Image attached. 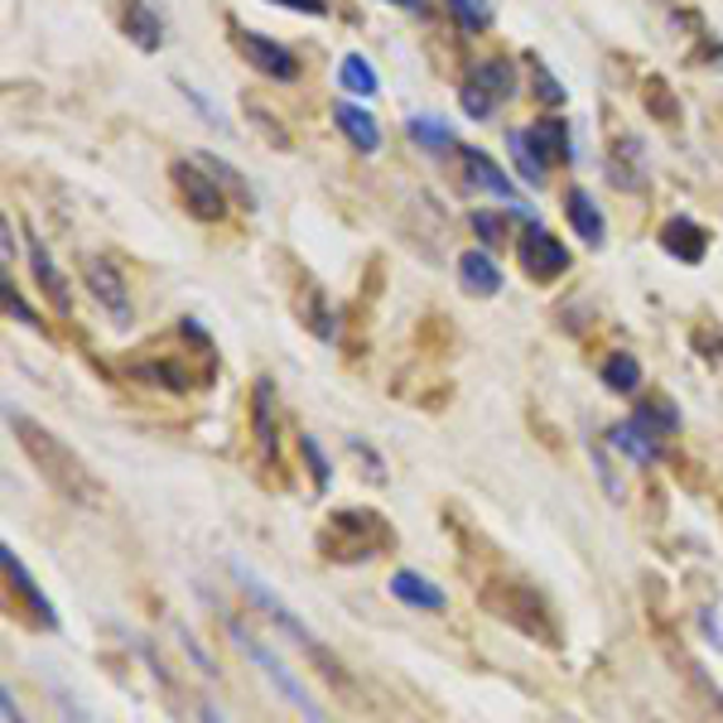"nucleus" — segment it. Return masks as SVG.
<instances>
[{"instance_id":"obj_23","label":"nucleus","mask_w":723,"mask_h":723,"mask_svg":"<svg viewBox=\"0 0 723 723\" xmlns=\"http://www.w3.org/2000/svg\"><path fill=\"white\" fill-rule=\"evenodd\" d=\"M526 135H531V145L540 150V160H569V131L560 126V121H536V126H526Z\"/></svg>"},{"instance_id":"obj_5","label":"nucleus","mask_w":723,"mask_h":723,"mask_svg":"<svg viewBox=\"0 0 723 723\" xmlns=\"http://www.w3.org/2000/svg\"><path fill=\"white\" fill-rule=\"evenodd\" d=\"M517 256H521V271L531 275V281H560V275L569 271V252L560 246V236H550L540 222H526V232H521V246H517Z\"/></svg>"},{"instance_id":"obj_27","label":"nucleus","mask_w":723,"mask_h":723,"mask_svg":"<svg viewBox=\"0 0 723 723\" xmlns=\"http://www.w3.org/2000/svg\"><path fill=\"white\" fill-rule=\"evenodd\" d=\"M0 295H6V314L10 318H16V324H24V328H44V324H39V314L30 309V304H24L20 299V289H16V281H6V285H0Z\"/></svg>"},{"instance_id":"obj_13","label":"nucleus","mask_w":723,"mask_h":723,"mask_svg":"<svg viewBox=\"0 0 723 723\" xmlns=\"http://www.w3.org/2000/svg\"><path fill=\"white\" fill-rule=\"evenodd\" d=\"M458 281H464L468 295L492 299L497 289H502V271H497V261L488 252H464L458 256Z\"/></svg>"},{"instance_id":"obj_17","label":"nucleus","mask_w":723,"mask_h":723,"mask_svg":"<svg viewBox=\"0 0 723 723\" xmlns=\"http://www.w3.org/2000/svg\"><path fill=\"white\" fill-rule=\"evenodd\" d=\"M30 271H34V281L39 289L59 304V314H68V285H63V275L53 271V261H49V246L44 242H30Z\"/></svg>"},{"instance_id":"obj_24","label":"nucleus","mask_w":723,"mask_h":723,"mask_svg":"<svg viewBox=\"0 0 723 723\" xmlns=\"http://www.w3.org/2000/svg\"><path fill=\"white\" fill-rule=\"evenodd\" d=\"M603 386H613V391L632 396L637 386H642V362H637V357H628V353L608 357V362H603Z\"/></svg>"},{"instance_id":"obj_29","label":"nucleus","mask_w":723,"mask_h":723,"mask_svg":"<svg viewBox=\"0 0 723 723\" xmlns=\"http://www.w3.org/2000/svg\"><path fill=\"white\" fill-rule=\"evenodd\" d=\"M472 227H478L482 236H488V242L497 246V242H502V217H492L488 213V207H482V213H472Z\"/></svg>"},{"instance_id":"obj_25","label":"nucleus","mask_w":723,"mask_h":723,"mask_svg":"<svg viewBox=\"0 0 723 723\" xmlns=\"http://www.w3.org/2000/svg\"><path fill=\"white\" fill-rule=\"evenodd\" d=\"M449 10H454V20L464 24L468 34H482L492 24V6H488V0H449Z\"/></svg>"},{"instance_id":"obj_12","label":"nucleus","mask_w":723,"mask_h":723,"mask_svg":"<svg viewBox=\"0 0 723 723\" xmlns=\"http://www.w3.org/2000/svg\"><path fill=\"white\" fill-rule=\"evenodd\" d=\"M608 439H613V449H622L628 458H637V464H656V458H661V435H651V429L637 420V415L608 429Z\"/></svg>"},{"instance_id":"obj_32","label":"nucleus","mask_w":723,"mask_h":723,"mask_svg":"<svg viewBox=\"0 0 723 723\" xmlns=\"http://www.w3.org/2000/svg\"><path fill=\"white\" fill-rule=\"evenodd\" d=\"M198 714H203V723H227V714H222L217 704H198Z\"/></svg>"},{"instance_id":"obj_15","label":"nucleus","mask_w":723,"mask_h":723,"mask_svg":"<svg viewBox=\"0 0 723 723\" xmlns=\"http://www.w3.org/2000/svg\"><path fill=\"white\" fill-rule=\"evenodd\" d=\"M661 242H665V252L680 256V261H704V246H709V236L704 227H694L690 217H675V222H665V232H661Z\"/></svg>"},{"instance_id":"obj_30","label":"nucleus","mask_w":723,"mask_h":723,"mask_svg":"<svg viewBox=\"0 0 723 723\" xmlns=\"http://www.w3.org/2000/svg\"><path fill=\"white\" fill-rule=\"evenodd\" d=\"M299 449H304V458H309V468L318 472V488L328 482V464H324V454H318V444L314 439H299Z\"/></svg>"},{"instance_id":"obj_26","label":"nucleus","mask_w":723,"mask_h":723,"mask_svg":"<svg viewBox=\"0 0 723 723\" xmlns=\"http://www.w3.org/2000/svg\"><path fill=\"white\" fill-rule=\"evenodd\" d=\"M458 102H464V111L472 121H488L492 111H497V96L492 92H482L478 82H464V88H458Z\"/></svg>"},{"instance_id":"obj_16","label":"nucleus","mask_w":723,"mask_h":723,"mask_svg":"<svg viewBox=\"0 0 723 723\" xmlns=\"http://www.w3.org/2000/svg\"><path fill=\"white\" fill-rule=\"evenodd\" d=\"M126 34L135 39V49H141V53H160V44H164V24H160V16L145 6V0H131V10H126Z\"/></svg>"},{"instance_id":"obj_2","label":"nucleus","mask_w":723,"mask_h":723,"mask_svg":"<svg viewBox=\"0 0 723 723\" xmlns=\"http://www.w3.org/2000/svg\"><path fill=\"white\" fill-rule=\"evenodd\" d=\"M232 574H236V583H242V589H246V598H252V603L261 608V613H266L271 622H281V628H285V637H295V642H299L304 651H309V656H314L318 665H324V675H328V680H338V685H347L343 665L333 661V651H324V646H318V637L309 632V622H304L299 613H289V608H285L281 598H275V593H271L266 583H261V579H256V574H252V569H246V564H232Z\"/></svg>"},{"instance_id":"obj_3","label":"nucleus","mask_w":723,"mask_h":723,"mask_svg":"<svg viewBox=\"0 0 723 723\" xmlns=\"http://www.w3.org/2000/svg\"><path fill=\"white\" fill-rule=\"evenodd\" d=\"M227 637L236 642V651H242L246 661H256V665H261V675H266L271 685L281 690L289 704L299 709L304 719H309V723H318V719H324V709H318V700H314V694L299 685V675H295V671H285V661L275 656V651H271L266 642H261V637H256L252 628H242V622H232V618H227Z\"/></svg>"},{"instance_id":"obj_22","label":"nucleus","mask_w":723,"mask_h":723,"mask_svg":"<svg viewBox=\"0 0 723 723\" xmlns=\"http://www.w3.org/2000/svg\"><path fill=\"white\" fill-rule=\"evenodd\" d=\"M406 131H410V141L425 145V150H458L454 131H449V121H444V116H410Z\"/></svg>"},{"instance_id":"obj_1","label":"nucleus","mask_w":723,"mask_h":723,"mask_svg":"<svg viewBox=\"0 0 723 723\" xmlns=\"http://www.w3.org/2000/svg\"><path fill=\"white\" fill-rule=\"evenodd\" d=\"M10 429H16V439H20V449L30 454V464L44 472V482L53 492H63L68 502H78V507H96L102 502V488H96V478L88 472V464L68 449V444L59 435H49L39 420H30V415H20V410H10Z\"/></svg>"},{"instance_id":"obj_31","label":"nucleus","mask_w":723,"mask_h":723,"mask_svg":"<svg viewBox=\"0 0 723 723\" xmlns=\"http://www.w3.org/2000/svg\"><path fill=\"white\" fill-rule=\"evenodd\" d=\"M275 6H289L299 16H324V0H275Z\"/></svg>"},{"instance_id":"obj_11","label":"nucleus","mask_w":723,"mask_h":723,"mask_svg":"<svg viewBox=\"0 0 723 723\" xmlns=\"http://www.w3.org/2000/svg\"><path fill=\"white\" fill-rule=\"evenodd\" d=\"M333 121H338L343 135L362 150V155H377V150H381V126H377V116H367L362 106L338 102V106H333Z\"/></svg>"},{"instance_id":"obj_10","label":"nucleus","mask_w":723,"mask_h":723,"mask_svg":"<svg viewBox=\"0 0 723 723\" xmlns=\"http://www.w3.org/2000/svg\"><path fill=\"white\" fill-rule=\"evenodd\" d=\"M564 217H569V227L579 232V242L583 246H603L608 242V222H603V213L593 207V198H589V189H569L564 193Z\"/></svg>"},{"instance_id":"obj_8","label":"nucleus","mask_w":723,"mask_h":723,"mask_svg":"<svg viewBox=\"0 0 723 723\" xmlns=\"http://www.w3.org/2000/svg\"><path fill=\"white\" fill-rule=\"evenodd\" d=\"M242 49H246V63L261 68L266 78H275V82H295L299 78V59L285 44H275V39H266V34H242Z\"/></svg>"},{"instance_id":"obj_9","label":"nucleus","mask_w":723,"mask_h":723,"mask_svg":"<svg viewBox=\"0 0 723 723\" xmlns=\"http://www.w3.org/2000/svg\"><path fill=\"white\" fill-rule=\"evenodd\" d=\"M458 160H464V170H468V184L472 189H482V193H492V198H502V203H517V184L497 170L492 155H482V150H472V145H458Z\"/></svg>"},{"instance_id":"obj_21","label":"nucleus","mask_w":723,"mask_h":723,"mask_svg":"<svg viewBox=\"0 0 723 723\" xmlns=\"http://www.w3.org/2000/svg\"><path fill=\"white\" fill-rule=\"evenodd\" d=\"M468 82H478L482 92H492L497 102H507L511 92H517V73H511V63H502V59H488V63H478L472 68V78Z\"/></svg>"},{"instance_id":"obj_4","label":"nucleus","mask_w":723,"mask_h":723,"mask_svg":"<svg viewBox=\"0 0 723 723\" xmlns=\"http://www.w3.org/2000/svg\"><path fill=\"white\" fill-rule=\"evenodd\" d=\"M174 189H179V198H184V207L193 217H203V222H217L222 213H227V198H222V189L213 184V170L207 164H193V160H179L174 170Z\"/></svg>"},{"instance_id":"obj_28","label":"nucleus","mask_w":723,"mask_h":723,"mask_svg":"<svg viewBox=\"0 0 723 723\" xmlns=\"http://www.w3.org/2000/svg\"><path fill=\"white\" fill-rule=\"evenodd\" d=\"M531 78H536V96H540V102H550V106L564 102V88L550 78V68L540 63V59H531Z\"/></svg>"},{"instance_id":"obj_14","label":"nucleus","mask_w":723,"mask_h":723,"mask_svg":"<svg viewBox=\"0 0 723 723\" xmlns=\"http://www.w3.org/2000/svg\"><path fill=\"white\" fill-rule=\"evenodd\" d=\"M391 593L410 608H425V613H444V589H435V583L425 574H415V569H400L391 579Z\"/></svg>"},{"instance_id":"obj_18","label":"nucleus","mask_w":723,"mask_h":723,"mask_svg":"<svg viewBox=\"0 0 723 723\" xmlns=\"http://www.w3.org/2000/svg\"><path fill=\"white\" fill-rule=\"evenodd\" d=\"M507 150H511V160H517V170L526 174V184H546V170H550V164L546 160H540V150L531 145V135H526L521 126L517 131H507Z\"/></svg>"},{"instance_id":"obj_6","label":"nucleus","mask_w":723,"mask_h":723,"mask_svg":"<svg viewBox=\"0 0 723 723\" xmlns=\"http://www.w3.org/2000/svg\"><path fill=\"white\" fill-rule=\"evenodd\" d=\"M0 569H6V579H10V589H16L24 598V608H30V618L39 622L44 632H63V622H59V608L49 603V593L34 583V574L20 564V554L10 550V546H0Z\"/></svg>"},{"instance_id":"obj_7","label":"nucleus","mask_w":723,"mask_h":723,"mask_svg":"<svg viewBox=\"0 0 723 723\" xmlns=\"http://www.w3.org/2000/svg\"><path fill=\"white\" fill-rule=\"evenodd\" d=\"M82 275H88V289L102 309L116 318V324H131V295H126V281L116 275V266L102 256H88L82 261Z\"/></svg>"},{"instance_id":"obj_20","label":"nucleus","mask_w":723,"mask_h":723,"mask_svg":"<svg viewBox=\"0 0 723 723\" xmlns=\"http://www.w3.org/2000/svg\"><path fill=\"white\" fill-rule=\"evenodd\" d=\"M338 82H343V92H357V96H377V88H381L377 68L362 59V53H347L338 68Z\"/></svg>"},{"instance_id":"obj_33","label":"nucleus","mask_w":723,"mask_h":723,"mask_svg":"<svg viewBox=\"0 0 723 723\" xmlns=\"http://www.w3.org/2000/svg\"><path fill=\"white\" fill-rule=\"evenodd\" d=\"M391 6H406L410 16H425V10H429V0H391Z\"/></svg>"},{"instance_id":"obj_19","label":"nucleus","mask_w":723,"mask_h":723,"mask_svg":"<svg viewBox=\"0 0 723 723\" xmlns=\"http://www.w3.org/2000/svg\"><path fill=\"white\" fill-rule=\"evenodd\" d=\"M252 410H256V439H261V454L275 458V386L261 377L256 381V400H252Z\"/></svg>"}]
</instances>
